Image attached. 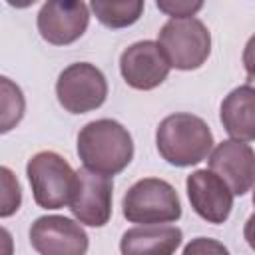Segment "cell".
<instances>
[{
    "mask_svg": "<svg viewBox=\"0 0 255 255\" xmlns=\"http://www.w3.org/2000/svg\"><path fill=\"white\" fill-rule=\"evenodd\" d=\"M219 120L229 137L255 141V84L233 88L221 102Z\"/></svg>",
    "mask_w": 255,
    "mask_h": 255,
    "instance_id": "13",
    "label": "cell"
},
{
    "mask_svg": "<svg viewBox=\"0 0 255 255\" xmlns=\"http://www.w3.org/2000/svg\"><path fill=\"white\" fill-rule=\"evenodd\" d=\"M122 213L129 223H173L181 217V201L171 183L159 177L137 179L122 199Z\"/></svg>",
    "mask_w": 255,
    "mask_h": 255,
    "instance_id": "4",
    "label": "cell"
},
{
    "mask_svg": "<svg viewBox=\"0 0 255 255\" xmlns=\"http://www.w3.org/2000/svg\"><path fill=\"white\" fill-rule=\"evenodd\" d=\"M78 155L88 169L116 175L133 159L131 133L116 120H94L78 133Z\"/></svg>",
    "mask_w": 255,
    "mask_h": 255,
    "instance_id": "1",
    "label": "cell"
},
{
    "mask_svg": "<svg viewBox=\"0 0 255 255\" xmlns=\"http://www.w3.org/2000/svg\"><path fill=\"white\" fill-rule=\"evenodd\" d=\"M253 205H255V189H253Z\"/></svg>",
    "mask_w": 255,
    "mask_h": 255,
    "instance_id": "23",
    "label": "cell"
},
{
    "mask_svg": "<svg viewBox=\"0 0 255 255\" xmlns=\"http://www.w3.org/2000/svg\"><path fill=\"white\" fill-rule=\"evenodd\" d=\"M12 8H16V10H22V8H30L32 4H36L38 0H6Z\"/></svg>",
    "mask_w": 255,
    "mask_h": 255,
    "instance_id": "22",
    "label": "cell"
},
{
    "mask_svg": "<svg viewBox=\"0 0 255 255\" xmlns=\"http://www.w3.org/2000/svg\"><path fill=\"white\" fill-rule=\"evenodd\" d=\"M209 169L241 197L255 185V151L241 139H223L209 153Z\"/></svg>",
    "mask_w": 255,
    "mask_h": 255,
    "instance_id": "12",
    "label": "cell"
},
{
    "mask_svg": "<svg viewBox=\"0 0 255 255\" xmlns=\"http://www.w3.org/2000/svg\"><path fill=\"white\" fill-rule=\"evenodd\" d=\"M114 175H106L86 165L78 169L76 191L70 201L72 215L88 227H104L112 217Z\"/></svg>",
    "mask_w": 255,
    "mask_h": 255,
    "instance_id": "7",
    "label": "cell"
},
{
    "mask_svg": "<svg viewBox=\"0 0 255 255\" xmlns=\"http://www.w3.org/2000/svg\"><path fill=\"white\" fill-rule=\"evenodd\" d=\"M30 245L42 255H84L90 237L82 223L64 215H42L30 225Z\"/></svg>",
    "mask_w": 255,
    "mask_h": 255,
    "instance_id": "9",
    "label": "cell"
},
{
    "mask_svg": "<svg viewBox=\"0 0 255 255\" xmlns=\"http://www.w3.org/2000/svg\"><path fill=\"white\" fill-rule=\"evenodd\" d=\"M157 42L169 66L181 72L201 68L211 54L209 28L193 16L167 20L157 34Z\"/></svg>",
    "mask_w": 255,
    "mask_h": 255,
    "instance_id": "5",
    "label": "cell"
},
{
    "mask_svg": "<svg viewBox=\"0 0 255 255\" xmlns=\"http://www.w3.org/2000/svg\"><path fill=\"white\" fill-rule=\"evenodd\" d=\"M243 237L247 241V245L255 251V213L249 215V219L245 221V227H243Z\"/></svg>",
    "mask_w": 255,
    "mask_h": 255,
    "instance_id": "21",
    "label": "cell"
},
{
    "mask_svg": "<svg viewBox=\"0 0 255 255\" xmlns=\"http://www.w3.org/2000/svg\"><path fill=\"white\" fill-rule=\"evenodd\" d=\"M98 22L112 30L133 26L145 8V0H90Z\"/></svg>",
    "mask_w": 255,
    "mask_h": 255,
    "instance_id": "15",
    "label": "cell"
},
{
    "mask_svg": "<svg viewBox=\"0 0 255 255\" xmlns=\"http://www.w3.org/2000/svg\"><path fill=\"white\" fill-rule=\"evenodd\" d=\"M205 0H155L159 12L171 18H191L203 8Z\"/></svg>",
    "mask_w": 255,
    "mask_h": 255,
    "instance_id": "18",
    "label": "cell"
},
{
    "mask_svg": "<svg viewBox=\"0 0 255 255\" xmlns=\"http://www.w3.org/2000/svg\"><path fill=\"white\" fill-rule=\"evenodd\" d=\"M183 231L169 223H147L135 225L122 235L120 251L131 253H173L179 249Z\"/></svg>",
    "mask_w": 255,
    "mask_h": 255,
    "instance_id": "14",
    "label": "cell"
},
{
    "mask_svg": "<svg viewBox=\"0 0 255 255\" xmlns=\"http://www.w3.org/2000/svg\"><path fill=\"white\" fill-rule=\"evenodd\" d=\"M26 175L34 201L44 209L70 205L78 183V171L56 151H38L26 163Z\"/></svg>",
    "mask_w": 255,
    "mask_h": 255,
    "instance_id": "3",
    "label": "cell"
},
{
    "mask_svg": "<svg viewBox=\"0 0 255 255\" xmlns=\"http://www.w3.org/2000/svg\"><path fill=\"white\" fill-rule=\"evenodd\" d=\"M56 96L66 112L88 114L106 102L108 80L94 64L76 62L60 72L56 82Z\"/></svg>",
    "mask_w": 255,
    "mask_h": 255,
    "instance_id": "6",
    "label": "cell"
},
{
    "mask_svg": "<svg viewBox=\"0 0 255 255\" xmlns=\"http://www.w3.org/2000/svg\"><path fill=\"white\" fill-rule=\"evenodd\" d=\"M241 60H243V68L247 74V84H255V34L247 40Z\"/></svg>",
    "mask_w": 255,
    "mask_h": 255,
    "instance_id": "20",
    "label": "cell"
},
{
    "mask_svg": "<svg viewBox=\"0 0 255 255\" xmlns=\"http://www.w3.org/2000/svg\"><path fill=\"white\" fill-rule=\"evenodd\" d=\"M227 253V247L217 243L215 239H209V237H197L193 239L189 245L183 247V253Z\"/></svg>",
    "mask_w": 255,
    "mask_h": 255,
    "instance_id": "19",
    "label": "cell"
},
{
    "mask_svg": "<svg viewBox=\"0 0 255 255\" xmlns=\"http://www.w3.org/2000/svg\"><path fill=\"white\" fill-rule=\"evenodd\" d=\"M171 66L159 46L153 40H139L128 46L120 56V72L124 82L133 90H153L161 86Z\"/></svg>",
    "mask_w": 255,
    "mask_h": 255,
    "instance_id": "10",
    "label": "cell"
},
{
    "mask_svg": "<svg viewBox=\"0 0 255 255\" xmlns=\"http://www.w3.org/2000/svg\"><path fill=\"white\" fill-rule=\"evenodd\" d=\"M90 24V10L84 0H46L38 12L36 26L52 46H70L80 40Z\"/></svg>",
    "mask_w": 255,
    "mask_h": 255,
    "instance_id": "8",
    "label": "cell"
},
{
    "mask_svg": "<svg viewBox=\"0 0 255 255\" xmlns=\"http://www.w3.org/2000/svg\"><path fill=\"white\" fill-rule=\"evenodd\" d=\"M185 189L193 211L207 223H225L233 209L235 193L213 169H195L185 179Z\"/></svg>",
    "mask_w": 255,
    "mask_h": 255,
    "instance_id": "11",
    "label": "cell"
},
{
    "mask_svg": "<svg viewBox=\"0 0 255 255\" xmlns=\"http://www.w3.org/2000/svg\"><path fill=\"white\" fill-rule=\"evenodd\" d=\"M155 145L169 165L189 167L209 157L213 149V133L207 122L199 116L177 112L159 122L155 129Z\"/></svg>",
    "mask_w": 255,
    "mask_h": 255,
    "instance_id": "2",
    "label": "cell"
},
{
    "mask_svg": "<svg viewBox=\"0 0 255 255\" xmlns=\"http://www.w3.org/2000/svg\"><path fill=\"white\" fill-rule=\"evenodd\" d=\"M0 181H2V197H0V217H10L20 209L22 203V189L14 173L2 165L0 167Z\"/></svg>",
    "mask_w": 255,
    "mask_h": 255,
    "instance_id": "17",
    "label": "cell"
},
{
    "mask_svg": "<svg viewBox=\"0 0 255 255\" xmlns=\"http://www.w3.org/2000/svg\"><path fill=\"white\" fill-rule=\"evenodd\" d=\"M0 88H2V98H0V131L8 133L14 126H18L24 118V110H26V102H24V94L22 90L10 80V78H2L0 80Z\"/></svg>",
    "mask_w": 255,
    "mask_h": 255,
    "instance_id": "16",
    "label": "cell"
}]
</instances>
